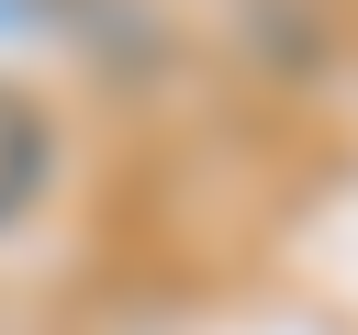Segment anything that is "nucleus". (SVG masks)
<instances>
[{"label":"nucleus","mask_w":358,"mask_h":335,"mask_svg":"<svg viewBox=\"0 0 358 335\" xmlns=\"http://www.w3.org/2000/svg\"><path fill=\"white\" fill-rule=\"evenodd\" d=\"M56 190V123H45V100H22V89H0V234L11 223H34V201Z\"/></svg>","instance_id":"obj_1"}]
</instances>
